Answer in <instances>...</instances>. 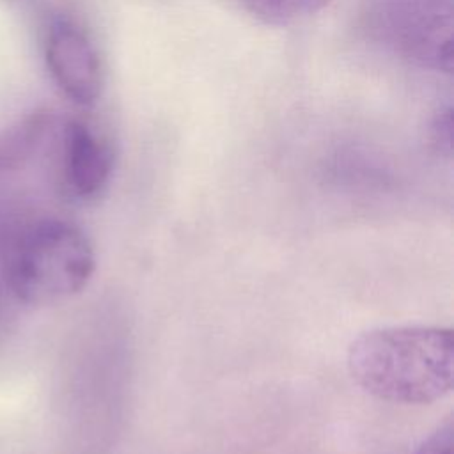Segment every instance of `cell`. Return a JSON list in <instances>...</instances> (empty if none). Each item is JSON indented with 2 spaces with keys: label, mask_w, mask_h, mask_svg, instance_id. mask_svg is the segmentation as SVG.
I'll use <instances>...</instances> for the list:
<instances>
[{
  "label": "cell",
  "mask_w": 454,
  "mask_h": 454,
  "mask_svg": "<svg viewBox=\"0 0 454 454\" xmlns=\"http://www.w3.org/2000/svg\"><path fill=\"white\" fill-rule=\"evenodd\" d=\"M454 337L442 326H387L358 335L348 371L369 395L397 404H429L452 390Z\"/></svg>",
  "instance_id": "obj_1"
},
{
  "label": "cell",
  "mask_w": 454,
  "mask_h": 454,
  "mask_svg": "<svg viewBox=\"0 0 454 454\" xmlns=\"http://www.w3.org/2000/svg\"><path fill=\"white\" fill-rule=\"evenodd\" d=\"M94 270L96 254L89 236L67 220L44 218L14 241L5 282L18 301L51 305L80 293Z\"/></svg>",
  "instance_id": "obj_2"
},
{
  "label": "cell",
  "mask_w": 454,
  "mask_h": 454,
  "mask_svg": "<svg viewBox=\"0 0 454 454\" xmlns=\"http://www.w3.org/2000/svg\"><path fill=\"white\" fill-rule=\"evenodd\" d=\"M452 0H371L369 35L403 60L452 73Z\"/></svg>",
  "instance_id": "obj_3"
},
{
  "label": "cell",
  "mask_w": 454,
  "mask_h": 454,
  "mask_svg": "<svg viewBox=\"0 0 454 454\" xmlns=\"http://www.w3.org/2000/svg\"><path fill=\"white\" fill-rule=\"evenodd\" d=\"M48 69L60 90L76 105L90 106L101 92V66L90 39L76 25L57 20L46 41Z\"/></svg>",
  "instance_id": "obj_4"
},
{
  "label": "cell",
  "mask_w": 454,
  "mask_h": 454,
  "mask_svg": "<svg viewBox=\"0 0 454 454\" xmlns=\"http://www.w3.org/2000/svg\"><path fill=\"white\" fill-rule=\"evenodd\" d=\"M114 149L82 121L64 128V181L76 199L98 197L110 181Z\"/></svg>",
  "instance_id": "obj_5"
},
{
  "label": "cell",
  "mask_w": 454,
  "mask_h": 454,
  "mask_svg": "<svg viewBox=\"0 0 454 454\" xmlns=\"http://www.w3.org/2000/svg\"><path fill=\"white\" fill-rule=\"evenodd\" d=\"M50 124V115L37 110L0 131V172L23 165L41 144Z\"/></svg>",
  "instance_id": "obj_6"
},
{
  "label": "cell",
  "mask_w": 454,
  "mask_h": 454,
  "mask_svg": "<svg viewBox=\"0 0 454 454\" xmlns=\"http://www.w3.org/2000/svg\"><path fill=\"white\" fill-rule=\"evenodd\" d=\"M243 7L266 25L284 27L301 16L317 12L316 0H239Z\"/></svg>",
  "instance_id": "obj_7"
},
{
  "label": "cell",
  "mask_w": 454,
  "mask_h": 454,
  "mask_svg": "<svg viewBox=\"0 0 454 454\" xmlns=\"http://www.w3.org/2000/svg\"><path fill=\"white\" fill-rule=\"evenodd\" d=\"M431 144L438 154L450 156L452 153V108L443 106L431 122Z\"/></svg>",
  "instance_id": "obj_8"
},
{
  "label": "cell",
  "mask_w": 454,
  "mask_h": 454,
  "mask_svg": "<svg viewBox=\"0 0 454 454\" xmlns=\"http://www.w3.org/2000/svg\"><path fill=\"white\" fill-rule=\"evenodd\" d=\"M452 436L454 426L452 419L449 417L427 438L422 440V443L415 449L413 454H452Z\"/></svg>",
  "instance_id": "obj_9"
},
{
  "label": "cell",
  "mask_w": 454,
  "mask_h": 454,
  "mask_svg": "<svg viewBox=\"0 0 454 454\" xmlns=\"http://www.w3.org/2000/svg\"><path fill=\"white\" fill-rule=\"evenodd\" d=\"M9 321H11V314L7 309V303L4 300V296L0 294V339L5 335L7 328H9Z\"/></svg>",
  "instance_id": "obj_10"
},
{
  "label": "cell",
  "mask_w": 454,
  "mask_h": 454,
  "mask_svg": "<svg viewBox=\"0 0 454 454\" xmlns=\"http://www.w3.org/2000/svg\"><path fill=\"white\" fill-rule=\"evenodd\" d=\"M330 2H332V0H316V4H317V9H319V11H321L323 7H326Z\"/></svg>",
  "instance_id": "obj_11"
},
{
  "label": "cell",
  "mask_w": 454,
  "mask_h": 454,
  "mask_svg": "<svg viewBox=\"0 0 454 454\" xmlns=\"http://www.w3.org/2000/svg\"><path fill=\"white\" fill-rule=\"evenodd\" d=\"M5 2H20V0H5Z\"/></svg>",
  "instance_id": "obj_12"
}]
</instances>
